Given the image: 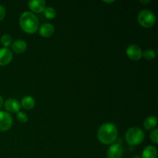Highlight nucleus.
Masks as SVG:
<instances>
[{
	"label": "nucleus",
	"instance_id": "9",
	"mask_svg": "<svg viewBox=\"0 0 158 158\" xmlns=\"http://www.w3.org/2000/svg\"><path fill=\"white\" fill-rule=\"evenodd\" d=\"M12 52L8 48L0 49V66H6L10 63L12 60Z\"/></svg>",
	"mask_w": 158,
	"mask_h": 158
},
{
	"label": "nucleus",
	"instance_id": "13",
	"mask_svg": "<svg viewBox=\"0 0 158 158\" xmlns=\"http://www.w3.org/2000/svg\"><path fill=\"white\" fill-rule=\"evenodd\" d=\"M157 150L154 146H148L143 149L141 158H157Z\"/></svg>",
	"mask_w": 158,
	"mask_h": 158
},
{
	"label": "nucleus",
	"instance_id": "24",
	"mask_svg": "<svg viewBox=\"0 0 158 158\" xmlns=\"http://www.w3.org/2000/svg\"><path fill=\"white\" fill-rule=\"evenodd\" d=\"M104 2L106 3H112V2H114V1H103Z\"/></svg>",
	"mask_w": 158,
	"mask_h": 158
},
{
	"label": "nucleus",
	"instance_id": "12",
	"mask_svg": "<svg viewBox=\"0 0 158 158\" xmlns=\"http://www.w3.org/2000/svg\"><path fill=\"white\" fill-rule=\"evenodd\" d=\"M26 48H27V45L26 43L23 40H15L12 45V49L13 52H15V53L21 54L23 52H24L26 50Z\"/></svg>",
	"mask_w": 158,
	"mask_h": 158
},
{
	"label": "nucleus",
	"instance_id": "17",
	"mask_svg": "<svg viewBox=\"0 0 158 158\" xmlns=\"http://www.w3.org/2000/svg\"><path fill=\"white\" fill-rule=\"evenodd\" d=\"M142 57H143V58L146 59V60H153L155 59L156 52L155 51L153 50V49H148L143 52Z\"/></svg>",
	"mask_w": 158,
	"mask_h": 158
},
{
	"label": "nucleus",
	"instance_id": "25",
	"mask_svg": "<svg viewBox=\"0 0 158 158\" xmlns=\"http://www.w3.org/2000/svg\"><path fill=\"white\" fill-rule=\"evenodd\" d=\"M132 158H141V157H140V156L138 155H136V156H134Z\"/></svg>",
	"mask_w": 158,
	"mask_h": 158
},
{
	"label": "nucleus",
	"instance_id": "20",
	"mask_svg": "<svg viewBox=\"0 0 158 158\" xmlns=\"http://www.w3.org/2000/svg\"><path fill=\"white\" fill-rule=\"evenodd\" d=\"M150 138L154 143H158V130L154 129L150 134Z\"/></svg>",
	"mask_w": 158,
	"mask_h": 158
},
{
	"label": "nucleus",
	"instance_id": "11",
	"mask_svg": "<svg viewBox=\"0 0 158 158\" xmlns=\"http://www.w3.org/2000/svg\"><path fill=\"white\" fill-rule=\"evenodd\" d=\"M54 31H55L54 26L50 23H44L39 29L40 35L44 38H49L52 36L54 33Z\"/></svg>",
	"mask_w": 158,
	"mask_h": 158
},
{
	"label": "nucleus",
	"instance_id": "3",
	"mask_svg": "<svg viewBox=\"0 0 158 158\" xmlns=\"http://www.w3.org/2000/svg\"><path fill=\"white\" fill-rule=\"evenodd\" d=\"M126 140L131 146H137L143 141L145 138L144 132L139 127H131L125 134Z\"/></svg>",
	"mask_w": 158,
	"mask_h": 158
},
{
	"label": "nucleus",
	"instance_id": "8",
	"mask_svg": "<svg viewBox=\"0 0 158 158\" xmlns=\"http://www.w3.org/2000/svg\"><path fill=\"white\" fill-rule=\"evenodd\" d=\"M29 9L35 13L44 12L46 9V2L44 0H31L28 2Z\"/></svg>",
	"mask_w": 158,
	"mask_h": 158
},
{
	"label": "nucleus",
	"instance_id": "23",
	"mask_svg": "<svg viewBox=\"0 0 158 158\" xmlns=\"http://www.w3.org/2000/svg\"><path fill=\"white\" fill-rule=\"evenodd\" d=\"M150 0H147V1H143V0H140V2L141 3H143V4H147V3H148V2H150Z\"/></svg>",
	"mask_w": 158,
	"mask_h": 158
},
{
	"label": "nucleus",
	"instance_id": "14",
	"mask_svg": "<svg viewBox=\"0 0 158 158\" xmlns=\"http://www.w3.org/2000/svg\"><path fill=\"white\" fill-rule=\"evenodd\" d=\"M157 118L155 116H150L143 120V127L148 131L152 130L157 126Z\"/></svg>",
	"mask_w": 158,
	"mask_h": 158
},
{
	"label": "nucleus",
	"instance_id": "1",
	"mask_svg": "<svg viewBox=\"0 0 158 158\" xmlns=\"http://www.w3.org/2000/svg\"><path fill=\"white\" fill-rule=\"evenodd\" d=\"M118 131L114 123H105L100 127L97 131V138L103 144L109 145L117 140Z\"/></svg>",
	"mask_w": 158,
	"mask_h": 158
},
{
	"label": "nucleus",
	"instance_id": "4",
	"mask_svg": "<svg viewBox=\"0 0 158 158\" xmlns=\"http://www.w3.org/2000/svg\"><path fill=\"white\" fill-rule=\"evenodd\" d=\"M137 21L141 26L144 28H151L155 24V15L148 9H143L138 13Z\"/></svg>",
	"mask_w": 158,
	"mask_h": 158
},
{
	"label": "nucleus",
	"instance_id": "22",
	"mask_svg": "<svg viewBox=\"0 0 158 158\" xmlns=\"http://www.w3.org/2000/svg\"><path fill=\"white\" fill-rule=\"evenodd\" d=\"M3 104H4V100H3L2 97H1V96H0V109H1L2 106H3Z\"/></svg>",
	"mask_w": 158,
	"mask_h": 158
},
{
	"label": "nucleus",
	"instance_id": "6",
	"mask_svg": "<svg viewBox=\"0 0 158 158\" xmlns=\"http://www.w3.org/2000/svg\"><path fill=\"white\" fill-rule=\"evenodd\" d=\"M127 56L133 61H138L142 58V54L143 52L141 50V48L137 45H130L126 50Z\"/></svg>",
	"mask_w": 158,
	"mask_h": 158
},
{
	"label": "nucleus",
	"instance_id": "21",
	"mask_svg": "<svg viewBox=\"0 0 158 158\" xmlns=\"http://www.w3.org/2000/svg\"><path fill=\"white\" fill-rule=\"evenodd\" d=\"M6 16V9L2 5H0V22L3 20Z\"/></svg>",
	"mask_w": 158,
	"mask_h": 158
},
{
	"label": "nucleus",
	"instance_id": "18",
	"mask_svg": "<svg viewBox=\"0 0 158 158\" xmlns=\"http://www.w3.org/2000/svg\"><path fill=\"white\" fill-rule=\"evenodd\" d=\"M0 41H1L2 44L5 46V48H7L8 46H9L12 44V40L11 35H8V34H5V35H2Z\"/></svg>",
	"mask_w": 158,
	"mask_h": 158
},
{
	"label": "nucleus",
	"instance_id": "15",
	"mask_svg": "<svg viewBox=\"0 0 158 158\" xmlns=\"http://www.w3.org/2000/svg\"><path fill=\"white\" fill-rule=\"evenodd\" d=\"M20 106L23 109L29 110L32 109L34 107V106H35V100L32 97H30V96H26V97H25L22 100Z\"/></svg>",
	"mask_w": 158,
	"mask_h": 158
},
{
	"label": "nucleus",
	"instance_id": "16",
	"mask_svg": "<svg viewBox=\"0 0 158 158\" xmlns=\"http://www.w3.org/2000/svg\"><path fill=\"white\" fill-rule=\"evenodd\" d=\"M44 15L46 19H54L56 15V12L55 9L52 7H47L44 10Z\"/></svg>",
	"mask_w": 158,
	"mask_h": 158
},
{
	"label": "nucleus",
	"instance_id": "10",
	"mask_svg": "<svg viewBox=\"0 0 158 158\" xmlns=\"http://www.w3.org/2000/svg\"><path fill=\"white\" fill-rule=\"evenodd\" d=\"M5 109L9 112L12 113H18L19 111L20 107V103L19 101L14 100V99H7L4 103Z\"/></svg>",
	"mask_w": 158,
	"mask_h": 158
},
{
	"label": "nucleus",
	"instance_id": "7",
	"mask_svg": "<svg viewBox=\"0 0 158 158\" xmlns=\"http://www.w3.org/2000/svg\"><path fill=\"white\" fill-rule=\"evenodd\" d=\"M123 154V148L120 143H115L110 147L106 152L107 158H121Z\"/></svg>",
	"mask_w": 158,
	"mask_h": 158
},
{
	"label": "nucleus",
	"instance_id": "5",
	"mask_svg": "<svg viewBox=\"0 0 158 158\" xmlns=\"http://www.w3.org/2000/svg\"><path fill=\"white\" fill-rule=\"evenodd\" d=\"M12 125V117L6 111H0V131H7Z\"/></svg>",
	"mask_w": 158,
	"mask_h": 158
},
{
	"label": "nucleus",
	"instance_id": "19",
	"mask_svg": "<svg viewBox=\"0 0 158 158\" xmlns=\"http://www.w3.org/2000/svg\"><path fill=\"white\" fill-rule=\"evenodd\" d=\"M16 117L17 120L20 122V123H26L28 121V116L26 113L22 112V111H19L16 113Z\"/></svg>",
	"mask_w": 158,
	"mask_h": 158
},
{
	"label": "nucleus",
	"instance_id": "2",
	"mask_svg": "<svg viewBox=\"0 0 158 158\" xmlns=\"http://www.w3.org/2000/svg\"><path fill=\"white\" fill-rule=\"evenodd\" d=\"M19 25L21 29L29 34L35 33L39 29V20L32 12H23L20 16Z\"/></svg>",
	"mask_w": 158,
	"mask_h": 158
}]
</instances>
